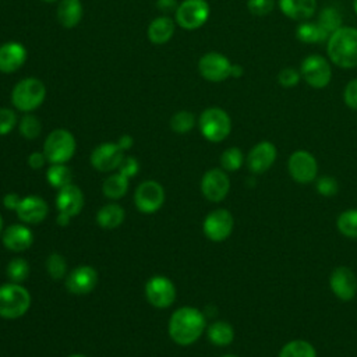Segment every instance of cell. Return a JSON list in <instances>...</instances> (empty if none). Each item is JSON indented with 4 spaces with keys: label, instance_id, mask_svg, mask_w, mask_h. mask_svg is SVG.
I'll list each match as a JSON object with an SVG mask.
<instances>
[{
    "label": "cell",
    "instance_id": "8992f818",
    "mask_svg": "<svg viewBox=\"0 0 357 357\" xmlns=\"http://www.w3.org/2000/svg\"><path fill=\"white\" fill-rule=\"evenodd\" d=\"M198 126L204 138L211 142H220L230 134L231 120L223 109L208 107L201 113Z\"/></svg>",
    "mask_w": 357,
    "mask_h": 357
},
{
    "label": "cell",
    "instance_id": "11a10c76",
    "mask_svg": "<svg viewBox=\"0 0 357 357\" xmlns=\"http://www.w3.org/2000/svg\"><path fill=\"white\" fill-rule=\"evenodd\" d=\"M223 357H236V356H233V354H226V356H223Z\"/></svg>",
    "mask_w": 357,
    "mask_h": 357
},
{
    "label": "cell",
    "instance_id": "db71d44e",
    "mask_svg": "<svg viewBox=\"0 0 357 357\" xmlns=\"http://www.w3.org/2000/svg\"><path fill=\"white\" fill-rule=\"evenodd\" d=\"M353 6H354V11L357 13V0H354V1H353Z\"/></svg>",
    "mask_w": 357,
    "mask_h": 357
},
{
    "label": "cell",
    "instance_id": "74e56055",
    "mask_svg": "<svg viewBox=\"0 0 357 357\" xmlns=\"http://www.w3.org/2000/svg\"><path fill=\"white\" fill-rule=\"evenodd\" d=\"M244 162V155L243 152L233 146V148H227L226 151H223V153L220 155V165L226 172H234L238 170L241 167Z\"/></svg>",
    "mask_w": 357,
    "mask_h": 357
},
{
    "label": "cell",
    "instance_id": "ab89813d",
    "mask_svg": "<svg viewBox=\"0 0 357 357\" xmlns=\"http://www.w3.org/2000/svg\"><path fill=\"white\" fill-rule=\"evenodd\" d=\"M278 81L282 86L291 88L300 81V73L291 67H286L278 74Z\"/></svg>",
    "mask_w": 357,
    "mask_h": 357
},
{
    "label": "cell",
    "instance_id": "c3c4849f",
    "mask_svg": "<svg viewBox=\"0 0 357 357\" xmlns=\"http://www.w3.org/2000/svg\"><path fill=\"white\" fill-rule=\"evenodd\" d=\"M176 6V0H158V7L162 10H170Z\"/></svg>",
    "mask_w": 357,
    "mask_h": 357
},
{
    "label": "cell",
    "instance_id": "b9f144b4",
    "mask_svg": "<svg viewBox=\"0 0 357 357\" xmlns=\"http://www.w3.org/2000/svg\"><path fill=\"white\" fill-rule=\"evenodd\" d=\"M138 169H139V163L134 156H124L123 162L119 166V173H121L127 178H131L138 173Z\"/></svg>",
    "mask_w": 357,
    "mask_h": 357
},
{
    "label": "cell",
    "instance_id": "83f0119b",
    "mask_svg": "<svg viewBox=\"0 0 357 357\" xmlns=\"http://www.w3.org/2000/svg\"><path fill=\"white\" fill-rule=\"evenodd\" d=\"M208 339L216 346H227L233 342L234 331L230 324L225 321H216L206 329Z\"/></svg>",
    "mask_w": 357,
    "mask_h": 357
},
{
    "label": "cell",
    "instance_id": "9a60e30c",
    "mask_svg": "<svg viewBox=\"0 0 357 357\" xmlns=\"http://www.w3.org/2000/svg\"><path fill=\"white\" fill-rule=\"evenodd\" d=\"M229 190L230 180L222 169H211L202 176L201 191L206 199L219 202L226 198Z\"/></svg>",
    "mask_w": 357,
    "mask_h": 357
},
{
    "label": "cell",
    "instance_id": "681fc988",
    "mask_svg": "<svg viewBox=\"0 0 357 357\" xmlns=\"http://www.w3.org/2000/svg\"><path fill=\"white\" fill-rule=\"evenodd\" d=\"M70 220H71V218H70L68 215H64V213H59L57 218H56V223H57L59 226H61V227L67 226V225L70 223Z\"/></svg>",
    "mask_w": 357,
    "mask_h": 357
},
{
    "label": "cell",
    "instance_id": "d4e9b609",
    "mask_svg": "<svg viewBox=\"0 0 357 357\" xmlns=\"http://www.w3.org/2000/svg\"><path fill=\"white\" fill-rule=\"evenodd\" d=\"M174 33V21L170 17L160 15L148 25V39L155 45H163L172 39Z\"/></svg>",
    "mask_w": 357,
    "mask_h": 357
},
{
    "label": "cell",
    "instance_id": "7c38bea8",
    "mask_svg": "<svg viewBox=\"0 0 357 357\" xmlns=\"http://www.w3.org/2000/svg\"><path fill=\"white\" fill-rule=\"evenodd\" d=\"M233 216L229 211L226 209H215L211 213L206 215L202 223V230L204 234L211 240V241H223L226 240L231 230H233Z\"/></svg>",
    "mask_w": 357,
    "mask_h": 357
},
{
    "label": "cell",
    "instance_id": "7a4b0ae2",
    "mask_svg": "<svg viewBox=\"0 0 357 357\" xmlns=\"http://www.w3.org/2000/svg\"><path fill=\"white\" fill-rule=\"evenodd\" d=\"M328 56L342 68L357 66V29L340 26L328 39Z\"/></svg>",
    "mask_w": 357,
    "mask_h": 357
},
{
    "label": "cell",
    "instance_id": "4316f807",
    "mask_svg": "<svg viewBox=\"0 0 357 357\" xmlns=\"http://www.w3.org/2000/svg\"><path fill=\"white\" fill-rule=\"evenodd\" d=\"M128 180L126 176H123L121 173H114L110 174L102 185V191L105 194V197L110 198V199H120L123 198L127 191H128Z\"/></svg>",
    "mask_w": 357,
    "mask_h": 357
},
{
    "label": "cell",
    "instance_id": "d590c367",
    "mask_svg": "<svg viewBox=\"0 0 357 357\" xmlns=\"http://www.w3.org/2000/svg\"><path fill=\"white\" fill-rule=\"evenodd\" d=\"M46 271L50 278L53 279H61L67 276V262L66 258L59 252H52L46 258Z\"/></svg>",
    "mask_w": 357,
    "mask_h": 357
},
{
    "label": "cell",
    "instance_id": "cb8c5ba5",
    "mask_svg": "<svg viewBox=\"0 0 357 357\" xmlns=\"http://www.w3.org/2000/svg\"><path fill=\"white\" fill-rule=\"evenodd\" d=\"M84 15L81 0H61L57 6V21L64 28L77 26Z\"/></svg>",
    "mask_w": 357,
    "mask_h": 357
},
{
    "label": "cell",
    "instance_id": "4dcf8cb0",
    "mask_svg": "<svg viewBox=\"0 0 357 357\" xmlns=\"http://www.w3.org/2000/svg\"><path fill=\"white\" fill-rule=\"evenodd\" d=\"M279 357H317L315 349L305 340H291L283 346Z\"/></svg>",
    "mask_w": 357,
    "mask_h": 357
},
{
    "label": "cell",
    "instance_id": "ee69618b",
    "mask_svg": "<svg viewBox=\"0 0 357 357\" xmlns=\"http://www.w3.org/2000/svg\"><path fill=\"white\" fill-rule=\"evenodd\" d=\"M343 99H344V103H346L349 107L357 110V78H356V79H351V81L346 85L344 92H343Z\"/></svg>",
    "mask_w": 357,
    "mask_h": 357
},
{
    "label": "cell",
    "instance_id": "44dd1931",
    "mask_svg": "<svg viewBox=\"0 0 357 357\" xmlns=\"http://www.w3.org/2000/svg\"><path fill=\"white\" fill-rule=\"evenodd\" d=\"M3 245L13 252H22L33 243V233L25 225H11L3 230Z\"/></svg>",
    "mask_w": 357,
    "mask_h": 357
},
{
    "label": "cell",
    "instance_id": "603a6c76",
    "mask_svg": "<svg viewBox=\"0 0 357 357\" xmlns=\"http://www.w3.org/2000/svg\"><path fill=\"white\" fill-rule=\"evenodd\" d=\"M282 13L296 21H304L312 17L317 8L315 0H279Z\"/></svg>",
    "mask_w": 357,
    "mask_h": 357
},
{
    "label": "cell",
    "instance_id": "5b68a950",
    "mask_svg": "<svg viewBox=\"0 0 357 357\" xmlns=\"http://www.w3.org/2000/svg\"><path fill=\"white\" fill-rule=\"evenodd\" d=\"M77 142L66 128L53 130L43 142V153L50 163H67L75 153Z\"/></svg>",
    "mask_w": 357,
    "mask_h": 357
},
{
    "label": "cell",
    "instance_id": "9f6ffc18",
    "mask_svg": "<svg viewBox=\"0 0 357 357\" xmlns=\"http://www.w3.org/2000/svg\"><path fill=\"white\" fill-rule=\"evenodd\" d=\"M42 1H46V3H49V1H56V0H42Z\"/></svg>",
    "mask_w": 357,
    "mask_h": 357
},
{
    "label": "cell",
    "instance_id": "6da1fadb",
    "mask_svg": "<svg viewBox=\"0 0 357 357\" xmlns=\"http://www.w3.org/2000/svg\"><path fill=\"white\" fill-rule=\"evenodd\" d=\"M205 326V315L195 307L184 305L170 315L167 332L174 343L180 346H190L201 337Z\"/></svg>",
    "mask_w": 357,
    "mask_h": 357
},
{
    "label": "cell",
    "instance_id": "5bb4252c",
    "mask_svg": "<svg viewBox=\"0 0 357 357\" xmlns=\"http://www.w3.org/2000/svg\"><path fill=\"white\" fill-rule=\"evenodd\" d=\"M98 284V272L89 265H79L66 276V289L75 296L91 293Z\"/></svg>",
    "mask_w": 357,
    "mask_h": 357
},
{
    "label": "cell",
    "instance_id": "f5cc1de1",
    "mask_svg": "<svg viewBox=\"0 0 357 357\" xmlns=\"http://www.w3.org/2000/svg\"><path fill=\"white\" fill-rule=\"evenodd\" d=\"M68 357H86V356H84V354H79V353H74V354H70Z\"/></svg>",
    "mask_w": 357,
    "mask_h": 357
},
{
    "label": "cell",
    "instance_id": "e0dca14e",
    "mask_svg": "<svg viewBox=\"0 0 357 357\" xmlns=\"http://www.w3.org/2000/svg\"><path fill=\"white\" fill-rule=\"evenodd\" d=\"M15 212L21 222L26 225H36L46 219L49 213V206L43 198L38 195H26L21 198Z\"/></svg>",
    "mask_w": 357,
    "mask_h": 357
},
{
    "label": "cell",
    "instance_id": "277c9868",
    "mask_svg": "<svg viewBox=\"0 0 357 357\" xmlns=\"http://www.w3.org/2000/svg\"><path fill=\"white\" fill-rule=\"evenodd\" d=\"M31 307V293L21 283H4L0 286V317L17 319Z\"/></svg>",
    "mask_w": 357,
    "mask_h": 357
},
{
    "label": "cell",
    "instance_id": "9c48e42d",
    "mask_svg": "<svg viewBox=\"0 0 357 357\" xmlns=\"http://www.w3.org/2000/svg\"><path fill=\"white\" fill-rule=\"evenodd\" d=\"M145 297L155 308H167L176 300V286L166 276H152L145 284Z\"/></svg>",
    "mask_w": 357,
    "mask_h": 357
},
{
    "label": "cell",
    "instance_id": "60d3db41",
    "mask_svg": "<svg viewBox=\"0 0 357 357\" xmlns=\"http://www.w3.org/2000/svg\"><path fill=\"white\" fill-rule=\"evenodd\" d=\"M247 7L254 15H266L273 10V0H248Z\"/></svg>",
    "mask_w": 357,
    "mask_h": 357
},
{
    "label": "cell",
    "instance_id": "7bdbcfd3",
    "mask_svg": "<svg viewBox=\"0 0 357 357\" xmlns=\"http://www.w3.org/2000/svg\"><path fill=\"white\" fill-rule=\"evenodd\" d=\"M317 190L319 194L325 195V197H332L337 192V183L335 178L332 177H321L317 183Z\"/></svg>",
    "mask_w": 357,
    "mask_h": 357
},
{
    "label": "cell",
    "instance_id": "f1b7e54d",
    "mask_svg": "<svg viewBox=\"0 0 357 357\" xmlns=\"http://www.w3.org/2000/svg\"><path fill=\"white\" fill-rule=\"evenodd\" d=\"M46 180L52 187L60 190L71 184L73 174L66 163H50V167L46 170Z\"/></svg>",
    "mask_w": 357,
    "mask_h": 357
},
{
    "label": "cell",
    "instance_id": "f6af8a7d",
    "mask_svg": "<svg viewBox=\"0 0 357 357\" xmlns=\"http://www.w3.org/2000/svg\"><path fill=\"white\" fill-rule=\"evenodd\" d=\"M26 162H28V165H29L31 169L38 170V169H42V167L45 166V163L47 162V159H46L45 153H43V151H42V152H32V153L28 156Z\"/></svg>",
    "mask_w": 357,
    "mask_h": 357
},
{
    "label": "cell",
    "instance_id": "484cf974",
    "mask_svg": "<svg viewBox=\"0 0 357 357\" xmlns=\"http://www.w3.org/2000/svg\"><path fill=\"white\" fill-rule=\"evenodd\" d=\"M126 218L124 209L117 204L103 205L96 213V223L106 230L119 227Z\"/></svg>",
    "mask_w": 357,
    "mask_h": 357
},
{
    "label": "cell",
    "instance_id": "ac0fdd59",
    "mask_svg": "<svg viewBox=\"0 0 357 357\" xmlns=\"http://www.w3.org/2000/svg\"><path fill=\"white\" fill-rule=\"evenodd\" d=\"M56 208L59 213L68 215L70 218L79 215L84 208V194L81 188L73 183L60 188L56 195Z\"/></svg>",
    "mask_w": 357,
    "mask_h": 357
},
{
    "label": "cell",
    "instance_id": "f546056e",
    "mask_svg": "<svg viewBox=\"0 0 357 357\" xmlns=\"http://www.w3.org/2000/svg\"><path fill=\"white\" fill-rule=\"evenodd\" d=\"M297 39L305 43H317V42H324L329 39V35L319 26V24H312V22H303L297 26L296 31Z\"/></svg>",
    "mask_w": 357,
    "mask_h": 357
},
{
    "label": "cell",
    "instance_id": "ffe728a7",
    "mask_svg": "<svg viewBox=\"0 0 357 357\" xmlns=\"http://www.w3.org/2000/svg\"><path fill=\"white\" fill-rule=\"evenodd\" d=\"M331 289L340 300H351L357 291V278L351 269L346 266L336 268L331 275Z\"/></svg>",
    "mask_w": 357,
    "mask_h": 357
},
{
    "label": "cell",
    "instance_id": "3957f363",
    "mask_svg": "<svg viewBox=\"0 0 357 357\" xmlns=\"http://www.w3.org/2000/svg\"><path fill=\"white\" fill-rule=\"evenodd\" d=\"M46 98V86L36 77H28L18 81L11 92L13 106L24 113L38 109Z\"/></svg>",
    "mask_w": 357,
    "mask_h": 357
},
{
    "label": "cell",
    "instance_id": "836d02e7",
    "mask_svg": "<svg viewBox=\"0 0 357 357\" xmlns=\"http://www.w3.org/2000/svg\"><path fill=\"white\" fill-rule=\"evenodd\" d=\"M318 24L331 36L335 31H337L340 28L342 17L335 8L328 7V8H324L321 11L319 18H318Z\"/></svg>",
    "mask_w": 357,
    "mask_h": 357
},
{
    "label": "cell",
    "instance_id": "52a82bcc",
    "mask_svg": "<svg viewBox=\"0 0 357 357\" xmlns=\"http://www.w3.org/2000/svg\"><path fill=\"white\" fill-rule=\"evenodd\" d=\"M209 4L206 0H184L174 13L176 22L184 29H197L209 18Z\"/></svg>",
    "mask_w": 357,
    "mask_h": 357
},
{
    "label": "cell",
    "instance_id": "f35d334b",
    "mask_svg": "<svg viewBox=\"0 0 357 357\" xmlns=\"http://www.w3.org/2000/svg\"><path fill=\"white\" fill-rule=\"evenodd\" d=\"M17 126V114L13 109L0 107V135L10 134Z\"/></svg>",
    "mask_w": 357,
    "mask_h": 357
},
{
    "label": "cell",
    "instance_id": "4fadbf2b",
    "mask_svg": "<svg viewBox=\"0 0 357 357\" xmlns=\"http://www.w3.org/2000/svg\"><path fill=\"white\" fill-rule=\"evenodd\" d=\"M124 159V151L117 142H103L98 145L91 153V165L98 172H113L119 169Z\"/></svg>",
    "mask_w": 357,
    "mask_h": 357
},
{
    "label": "cell",
    "instance_id": "8d00e7d4",
    "mask_svg": "<svg viewBox=\"0 0 357 357\" xmlns=\"http://www.w3.org/2000/svg\"><path fill=\"white\" fill-rule=\"evenodd\" d=\"M337 229L340 230L342 234L347 237H357V211L350 209L337 218Z\"/></svg>",
    "mask_w": 357,
    "mask_h": 357
},
{
    "label": "cell",
    "instance_id": "f907efd6",
    "mask_svg": "<svg viewBox=\"0 0 357 357\" xmlns=\"http://www.w3.org/2000/svg\"><path fill=\"white\" fill-rule=\"evenodd\" d=\"M243 75V67L238 66V64H233L231 66V73H230V77H234V78H238Z\"/></svg>",
    "mask_w": 357,
    "mask_h": 357
},
{
    "label": "cell",
    "instance_id": "2e32d148",
    "mask_svg": "<svg viewBox=\"0 0 357 357\" xmlns=\"http://www.w3.org/2000/svg\"><path fill=\"white\" fill-rule=\"evenodd\" d=\"M289 173L290 176L301 184L312 181L317 176V160L307 151H296L289 158Z\"/></svg>",
    "mask_w": 357,
    "mask_h": 357
},
{
    "label": "cell",
    "instance_id": "d6a6232c",
    "mask_svg": "<svg viewBox=\"0 0 357 357\" xmlns=\"http://www.w3.org/2000/svg\"><path fill=\"white\" fill-rule=\"evenodd\" d=\"M195 126V117L188 110H180L170 119V128L177 134H185Z\"/></svg>",
    "mask_w": 357,
    "mask_h": 357
},
{
    "label": "cell",
    "instance_id": "7402d4cb",
    "mask_svg": "<svg viewBox=\"0 0 357 357\" xmlns=\"http://www.w3.org/2000/svg\"><path fill=\"white\" fill-rule=\"evenodd\" d=\"M276 159V146L269 141H262L257 144L247 156L248 169L252 173H264L268 170Z\"/></svg>",
    "mask_w": 357,
    "mask_h": 357
},
{
    "label": "cell",
    "instance_id": "7dc6e473",
    "mask_svg": "<svg viewBox=\"0 0 357 357\" xmlns=\"http://www.w3.org/2000/svg\"><path fill=\"white\" fill-rule=\"evenodd\" d=\"M132 144H134V139H132V137H131V135H128V134L121 135V137L119 138V141H117V145H119L123 151L130 149V148L132 146Z\"/></svg>",
    "mask_w": 357,
    "mask_h": 357
},
{
    "label": "cell",
    "instance_id": "30bf717a",
    "mask_svg": "<svg viewBox=\"0 0 357 357\" xmlns=\"http://www.w3.org/2000/svg\"><path fill=\"white\" fill-rule=\"evenodd\" d=\"M230 60L218 52L205 53L198 61V71L206 81L222 82L230 77L231 73Z\"/></svg>",
    "mask_w": 357,
    "mask_h": 357
},
{
    "label": "cell",
    "instance_id": "d6986e66",
    "mask_svg": "<svg viewBox=\"0 0 357 357\" xmlns=\"http://www.w3.org/2000/svg\"><path fill=\"white\" fill-rule=\"evenodd\" d=\"M28 52L20 42L10 40L0 45V71L10 74L20 70L26 61Z\"/></svg>",
    "mask_w": 357,
    "mask_h": 357
},
{
    "label": "cell",
    "instance_id": "8fae6325",
    "mask_svg": "<svg viewBox=\"0 0 357 357\" xmlns=\"http://www.w3.org/2000/svg\"><path fill=\"white\" fill-rule=\"evenodd\" d=\"M301 75L312 88H324L332 78L329 63L319 54H310L301 63Z\"/></svg>",
    "mask_w": 357,
    "mask_h": 357
},
{
    "label": "cell",
    "instance_id": "1f68e13d",
    "mask_svg": "<svg viewBox=\"0 0 357 357\" xmlns=\"http://www.w3.org/2000/svg\"><path fill=\"white\" fill-rule=\"evenodd\" d=\"M6 273L13 283H22L28 279L29 276V264L25 258H13L7 266H6Z\"/></svg>",
    "mask_w": 357,
    "mask_h": 357
},
{
    "label": "cell",
    "instance_id": "816d5d0a",
    "mask_svg": "<svg viewBox=\"0 0 357 357\" xmlns=\"http://www.w3.org/2000/svg\"><path fill=\"white\" fill-rule=\"evenodd\" d=\"M1 234H3V218L0 215V237H1Z\"/></svg>",
    "mask_w": 357,
    "mask_h": 357
},
{
    "label": "cell",
    "instance_id": "bcb514c9",
    "mask_svg": "<svg viewBox=\"0 0 357 357\" xmlns=\"http://www.w3.org/2000/svg\"><path fill=\"white\" fill-rule=\"evenodd\" d=\"M20 195L15 194V192H8L3 197V206L6 209H10V211H17L18 205H20Z\"/></svg>",
    "mask_w": 357,
    "mask_h": 357
},
{
    "label": "cell",
    "instance_id": "ba28073f",
    "mask_svg": "<svg viewBox=\"0 0 357 357\" xmlns=\"http://www.w3.org/2000/svg\"><path fill=\"white\" fill-rule=\"evenodd\" d=\"M165 202V190L155 180L142 181L134 192V204L142 213H155Z\"/></svg>",
    "mask_w": 357,
    "mask_h": 357
},
{
    "label": "cell",
    "instance_id": "e575fe53",
    "mask_svg": "<svg viewBox=\"0 0 357 357\" xmlns=\"http://www.w3.org/2000/svg\"><path fill=\"white\" fill-rule=\"evenodd\" d=\"M18 130H20V134L25 138V139H35L39 137L40 134V130H42V126H40V121L36 116L31 114V113H26L18 123Z\"/></svg>",
    "mask_w": 357,
    "mask_h": 357
}]
</instances>
